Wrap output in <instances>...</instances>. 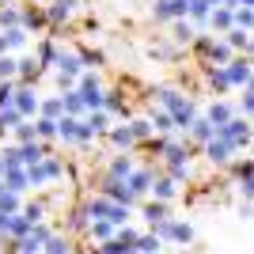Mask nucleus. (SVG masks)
Instances as JSON below:
<instances>
[{
	"label": "nucleus",
	"instance_id": "4",
	"mask_svg": "<svg viewBox=\"0 0 254 254\" xmlns=\"http://www.w3.org/2000/svg\"><path fill=\"white\" fill-rule=\"evenodd\" d=\"M224 68V80H228V87H243V84H251V57H239V61H228V64H220Z\"/></svg>",
	"mask_w": 254,
	"mask_h": 254
},
{
	"label": "nucleus",
	"instance_id": "33",
	"mask_svg": "<svg viewBox=\"0 0 254 254\" xmlns=\"http://www.w3.org/2000/svg\"><path fill=\"white\" fill-rule=\"evenodd\" d=\"M53 57H57V46H53V42H42V50H38V64H42V68H50Z\"/></svg>",
	"mask_w": 254,
	"mask_h": 254
},
{
	"label": "nucleus",
	"instance_id": "37",
	"mask_svg": "<svg viewBox=\"0 0 254 254\" xmlns=\"http://www.w3.org/2000/svg\"><path fill=\"white\" fill-rule=\"evenodd\" d=\"M31 137H34V126H31V122H27V118H23L19 126H15V140H19V144H23V140H31Z\"/></svg>",
	"mask_w": 254,
	"mask_h": 254
},
{
	"label": "nucleus",
	"instance_id": "23",
	"mask_svg": "<svg viewBox=\"0 0 254 254\" xmlns=\"http://www.w3.org/2000/svg\"><path fill=\"white\" fill-rule=\"evenodd\" d=\"M171 23H175V42H179V46H190L193 42V27L186 23V15H182V19H171Z\"/></svg>",
	"mask_w": 254,
	"mask_h": 254
},
{
	"label": "nucleus",
	"instance_id": "16",
	"mask_svg": "<svg viewBox=\"0 0 254 254\" xmlns=\"http://www.w3.org/2000/svg\"><path fill=\"white\" fill-rule=\"evenodd\" d=\"M87 232H91L99 243H103V239H110V235L118 232V224L110 220V216H95V224H87Z\"/></svg>",
	"mask_w": 254,
	"mask_h": 254
},
{
	"label": "nucleus",
	"instance_id": "22",
	"mask_svg": "<svg viewBox=\"0 0 254 254\" xmlns=\"http://www.w3.org/2000/svg\"><path fill=\"white\" fill-rule=\"evenodd\" d=\"M4 42H8V50H23V46H27V27H19V23L8 27V31H4Z\"/></svg>",
	"mask_w": 254,
	"mask_h": 254
},
{
	"label": "nucleus",
	"instance_id": "43",
	"mask_svg": "<svg viewBox=\"0 0 254 254\" xmlns=\"http://www.w3.org/2000/svg\"><path fill=\"white\" fill-rule=\"evenodd\" d=\"M4 50H8V42H4V34H0V53H4Z\"/></svg>",
	"mask_w": 254,
	"mask_h": 254
},
{
	"label": "nucleus",
	"instance_id": "27",
	"mask_svg": "<svg viewBox=\"0 0 254 254\" xmlns=\"http://www.w3.org/2000/svg\"><path fill=\"white\" fill-rule=\"evenodd\" d=\"M228 118H232V106H228V103H212L209 106V122H212V126H224Z\"/></svg>",
	"mask_w": 254,
	"mask_h": 254
},
{
	"label": "nucleus",
	"instance_id": "39",
	"mask_svg": "<svg viewBox=\"0 0 254 254\" xmlns=\"http://www.w3.org/2000/svg\"><path fill=\"white\" fill-rule=\"evenodd\" d=\"M8 76H15V61L0 53V80H8Z\"/></svg>",
	"mask_w": 254,
	"mask_h": 254
},
{
	"label": "nucleus",
	"instance_id": "40",
	"mask_svg": "<svg viewBox=\"0 0 254 254\" xmlns=\"http://www.w3.org/2000/svg\"><path fill=\"white\" fill-rule=\"evenodd\" d=\"M23 216H27V220H31V224H38V220H42V205H23Z\"/></svg>",
	"mask_w": 254,
	"mask_h": 254
},
{
	"label": "nucleus",
	"instance_id": "21",
	"mask_svg": "<svg viewBox=\"0 0 254 254\" xmlns=\"http://www.w3.org/2000/svg\"><path fill=\"white\" fill-rule=\"evenodd\" d=\"M19 27H27V34H31V31H42V27H46V15H42V11H19Z\"/></svg>",
	"mask_w": 254,
	"mask_h": 254
},
{
	"label": "nucleus",
	"instance_id": "24",
	"mask_svg": "<svg viewBox=\"0 0 254 254\" xmlns=\"http://www.w3.org/2000/svg\"><path fill=\"white\" fill-rule=\"evenodd\" d=\"M38 114H46V118H61L64 114V103L57 95L53 99H38Z\"/></svg>",
	"mask_w": 254,
	"mask_h": 254
},
{
	"label": "nucleus",
	"instance_id": "41",
	"mask_svg": "<svg viewBox=\"0 0 254 254\" xmlns=\"http://www.w3.org/2000/svg\"><path fill=\"white\" fill-rule=\"evenodd\" d=\"M72 80H76V76H64V72H61V76H57V87H61V91H68V87H72Z\"/></svg>",
	"mask_w": 254,
	"mask_h": 254
},
{
	"label": "nucleus",
	"instance_id": "5",
	"mask_svg": "<svg viewBox=\"0 0 254 254\" xmlns=\"http://www.w3.org/2000/svg\"><path fill=\"white\" fill-rule=\"evenodd\" d=\"M11 106H15L23 118L38 114V95L31 91V84H15V91H11Z\"/></svg>",
	"mask_w": 254,
	"mask_h": 254
},
{
	"label": "nucleus",
	"instance_id": "3",
	"mask_svg": "<svg viewBox=\"0 0 254 254\" xmlns=\"http://www.w3.org/2000/svg\"><path fill=\"white\" fill-rule=\"evenodd\" d=\"M156 228V235L159 239H171V243H193V224H182V220H163L159 224H152Z\"/></svg>",
	"mask_w": 254,
	"mask_h": 254
},
{
	"label": "nucleus",
	"instance_id": "36",
	"mask_svg": "<svg viewBox=\"0 0 254 254\" xmlns=\"http://www.w3.org/2000/svg\"><path fill=\"white\" fill-rule=\"evenodd\" d=\"M15 23H19V11H15V8L0 11V31H8V27H15Z\"/></svg>",
	"mask_w": 254,
	"mask_h": 254
},
{
	"label": "nucleus",
	"instance_id": "42",
	"mask_svg": "<svg viewBox=\"0 0 254 254\" xmlns=\"http://www.w3.org/2000/svg\"><path fill=\"white\" fill-rule=\"evenodd\" d=\"M57 4H64V8L72 11V8H80V4H84V0H57Z\"/></svg>",
	"mask_w": 254,
	"mask_h": 254
},
{
	"label": "nucleus",
	"instance_id": "9",
	"mask_svg": "<svg viewBox=\"0 0 254 254\" xmlns=\"http://www.w3.org/2000/svg\"><path fill=\"white\" fill-rule=\"evenodd\" d=\"M205 156H209V163H228V159L235 156V148L224 144L220 137H212V140H205Z\"/></svg>",
	"mask_w": 254,
	"mask_h": 254
},
{
	"label": "nucleus",
	"instance_id": "31",
	"mask_svg": "<svg viewBox=\"0 0 254 254\" xmlns=\"http://www.w3.org/2000/svg\"><path fill=\"white\" fill-rule=\"evenodd\" d=\"M42 247H46L50 254H64V251H68L72 243H68V239H61V235H53V232H50V235H46V243H42Z\"/></svg>",
	"mask_w": 254,
	"mask_h": 254
},
{
	"label": "nucleus",
	"instance_id": "19",
	"mask_svg": "<svg viewBox=\"0 0 254 254\" xmlns=\"http://www.w3.org/2000/svg\"><path fill=\"white\" fill-rule=\"evenodd\" d=\"M228 46L232 50H251V31H243V27H228Z\"/></svg>",
	"mask_w": 254,
	"mask_h": 254
},
{
	"label": "nucleus",
	"instance_id": "38",
	"mask_svg": "<svg viewBox=\"0 0 254 254\" xmlns=\"http://www.w3.org/2000/svg\"><path fill=\"white\" fill-rule=\"evenodd\" d=\"M251 106H254V95H251V84H243V95H239V110H243V118L251 114Z\"/></svg>",
	"mask_w": 254,
	"mask_h": 254
},
{
	"label": "nucleus",
	"instance_id": "34",
	"mask_svg": "<svg viewBox=\"0 0 254 254\" xmlns=\"http://www.w3.org/2000/svg\"><path fill=\"white\" fill-rule=\"evenodd\" d=\"M68 19V8H64V4H57V0H53V8L46 11V23H64Z\"/></svg>",
	"mask_w": 254,
	"mask_h": 254
},
{
	"label": "nucleus",
	"instance_id": "25",
	"mask_svg": "<svg viewBox=\"0 0 254 254\" xmlns=\"http://www.w3.org/2000/svg\"><path fill=\"white\" fill-rule=\"evenodd\" d=\"M167 216V201H144V220L148 224H159Z\"/></svg>",
	"mask_w": 254,
	"mask_h": 254
},
{
	"label": "nucleus",
	"instance_id": "6",
	"mask_svg": "<svg viewBox=\"0 0 254 254\" xmlns=\"http://www.w3.org/2000/svg\"><path fill=\"white\" fill-rule=\"evenodd\" d=\"M152 179H156V171H152V167H133V171L126 175V186H129V193H133V197H140V193H148Z\"/></svg>",
	"mask_w": 254,
	"mask_h": 254
},
{
	"label": "nucleus",
	"instance_id": "32",
	"mask_svg": "<svg viewBox=\"0 0 254 254\" xmlns=\"http://www.w3.org/2000/svg\"><path fill=\"white\" fill-rule=\"evenodd\" d=\"M209 87H212V91H228V80H224V68H220V64L209 68Z\"/></svg>",
	"mask_w": 254,
	"mask_h": 254
},
{
	"label": "nucleus",
	"instance_id": "20",
	"mask_svg": "<svg viewBox=\"0 0 254 254\" xmlns=\"http://www.w3.org/2000/svg\"><path fill=\"white\" fill-rule=\"evenodd\" d=\"M235 182H239V193H243V197H251V159L235 163Z\"/></svg>",
	"mask_w": 254,
	"mask_h": 254
},
{
	"label": "nucleus",
	"instance_id": "15",
	"mask_svg": "<svg viewBox=\"0 0 254 254\" xmlns=\"http://www.w3.org/2000/svg\"><path fill=\"white\" fill-rule=\"evenodd\" d=\"M15 72L23 76V84H34L42 76V64H38V57H23V61H15Z\"/></svg>",
	"mask_w": 254,
	"mask_h": 254
},
{
	"label": "nucleus",
	"instance_id": "7",
	"mask_svg": "<svg viewBox=\"0 0 254 254\" xmlns=\"http://www.w3.org/2000/svg\"><path fill=\"white\" fill-rule=\"evenodd\" d=\"M159 23H171V19H182L186 15V0H156V11H152Z\"/></svg>",
	"mask_w": 254,
	"mask_h": 254
},
{
	"label": "nucleus",
	"instance_id": "35",
	"mask_svg": "<svg viewBox=\"0 0 254 254\" xmlns=\"http://www.w3.org/2000/svg\"><path fill=\"white\" fill-rule=\"evenodd\" d=\"M159 243H163V239H159V235H137V251H159Z\"/></svg>",
	"mask_w": 254,
	"mask_h": 254
},
{
	"label": "nucleus",
	"instance_id": "17",
	"mask_svg": "<svg viewBox=\"0 0 254 254\" xmlns=\"http://www.w3.org/2000/svg\"><path fill=\"white\" fill-rule=\"evenodd\" d=\"M61 103H64V114H84L87 106H84V95H80V91H72V87H68V91H61Z\"/></svg>",
	"mask_w": 254,
	"mask_h": 254
},
{
	"label": "nucleus",
	"instance_id": "11",
	"mask_svg": "<svg viewBox=\"0 0 254 254\" xmlns=\"http://www.w3.org/2000/svg\"><path fill=\"white\" fill-rule=\"evenodd\" d=\"M186 129H190V137H193V140H201V144L216 137V126H212L209 118H201V114H193V122H190Z\"/></svg>",
	"mask_w": 254,
	"mask_h": 254
},
{
	"label": "nucleus",
	"instance_id": "1",
	"mask_svg": "<svg viewBox=\"0 0 254 254\" xmlns=\"http://www.w3.org/2000/svg\"><path fill=\"white\" fill-rule=\"evenodd\" d=\"M152 95L163 103V110L171 114V122H175V129L179 133H186V126L193 122V114H197V106H193V99L179 95V91H171V87H152Z\"/></svg>",
	"mask_w": 254,
	"mask_h": 254
},
{
	"label": "nucleus",
	"instance_id": "14",
	"mask_svg": "<svg viewBox=\"0 0 254 254\" xmlns=\"http://www.w3.org/2000/svg\"><path fill=\"white\" fill-rule=\"evenodd\" d=\"M205 57H209V64H228L232 61V46L228 42H205Z\"/></svg>",
	"mask_w": 254,
	"mask_h": 254
},
{
	"label": "nucleus",
	"instance_id": "12",
	"mask_svg": "<svg viewBox=\"0 0 254 254\" xmlns=\"http://www.w3.org/2000/svg\"><path fill=\"white\" fill-rule=\"evenodd\" d=\"M148 190H152V197H156V201H175V190H179V182L171 179V175H167V179H152Z\"/></svg>",
	"mask_w": 254,
	"mask_h": 254
},
{
	"label": "nucleus",
	"instance_id": "10",
	"mask_svg": "<svg viewBox=\"0 0 254 254\" xmlns=\"http://www.w3.org/2000/svg\"><path fill=\"white\" fill-rule=\"evenodd\" d=\"M53 64H57L64 76H80V72H84V61H80V53H64V50H57Z\"/></svg>",
	"mask_w": 254,
	"mask_h": 254
},
{
	"label": "nucleus",
	"instance_id": "8",
	"mask_svg": "<svg viewBox=\"0 0 254 254\" xmlns=\"http://www.w3.org/2000/svg\"><path fill=\"white\" fill-rule=\"evenodd\" d=\"M103 193H106V197H110V201H118V205H133V201H137V197L129 193V186H126V182H122V179H106Z\"/></svg>",
	"mask_w": 254,
	"mask_h": 254
},
{
	"label": "nucleus",
	"instance_id": "13",
	"mask_svg": "<svg viewBox=\"0 0 254 254\" xmlns=\"http://www.w3.org/2000/svg\"><path fill=\"white\" fill-rule=\"evenodd\" d=\"M106 137H110V144H114L118 152H129L137 140H133V133H129V126H110L106 129Z\"/></svg>",
	"mask_w": 254,
	"mask_h": 254
},
{
	"label": "nucleus",
	"instance_id": "29",
	"mask_svg": "<svg viewBox=\"0 0 254 254\" xmlns=\"http://www.w3.org/2000/svg\"><path fill=\"white\" fill-rule=\"evenodd\" d=\"M38 163H42V175H46V182L61 179V159H53V156H42Z\"/></svg>",
	"mask_w": 254,
	"mask_h": 254
},
{
	"label": "nucleus",
	"instance_id": "28",
	"mask_svg": "<svg viewBox=\"0 0 254 254\" xmlns=\"http://www.w3.org/2000/svg\"><path fill=\"white\" fill-rule=\"evenodd\" d=\"M129 171H133V159H129V156H118L114 163H110V179H122V182H126Z\"/></svg>",
	"mask_w": 254,
	"mask_h": 254
},
{
	"label": "nucleus",
	"instance_id": "26",
	"mask_svg": "<svg viewBox=\"0 0 254 254\" xmlns=\"http://www.w3.org/2000/svg\"><path fill=\"white\" fill-rule=\"evenodd\" d=\"M19 122H23V114H19L11 103H8V106H0V129H15Z\"/></svg>",
	"mask_w": 254,
	"mask_h": 254
},
{
	"label": "nucleus",
	"instance_id": "2",
	"mask_svg": "<svg viewBox=\"0 0 254 254\" xmlns=\"http://www.w3.org/2000/svg\"><path fill=\"white\" fill-rule=\"evenodd\" d=\"M216 137L239 152V148H247V144H251V122H247V118H235V114H232L228 122H224V126H216Z\"/></svg>",
	"mask_w": 254,
	"mask_h": 254
},
{
	"label": "nucleus",
	"instance_id": "30",
	"mask_svg": "<svg viewBox=\"0 0 254 254\" xmlns=\"http://www.w3.org/2000/svg\"><path fill=\"white\" fill-rule=\"evenodd\" d=\"M129 133H133V140H148L156 129H152V122H144V118H140V122H129Z\"/></svg>",
	"mask_w": 254,
	"mask_h": 254
},
{
	"label": "nucleus",
	"instance_id": "18",
	"mask_svg": "<svg viewBox=\"0 0 254 254\" xmlns=\"http://www.w3.org/2000/svg\"><path fill=\"white\" fill-rule=\"evenodd\" d=\"M31 126H34V137H42V140H53V137H57V118H38V122H31Z\"/></svg>",
	"mask_w": 254,
	"mask_h": 254
}]
</instances>
